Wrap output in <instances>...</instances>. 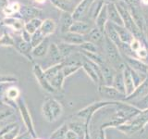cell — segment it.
Returning <instances> with one entry per match:
<instances>
[{
	"label": "cell",
	"mask_w": 148,
	"mask_h": 139,
	"mask_svg": "<svg viewBox=\"0 0 148 139\" xmlns=\"http://www.w3.org/2000/svg\"><path fill=\"white\" fill-rule=\"evenodd\" d=\"M16 139H34V137L32 136V134L29 133V132H26L24 133H22V134H20Z\"/></svg>",
	"instance_id": "cell-50"
},
{
	"label": "cell",
	"mask_w": 148,
	"mask_h": 139,
	"mask_svg": "<svg viewBox=\"0 0 148 139\" xmlns=\"http://www.w3.org/2000/svg\"><path fill=\"white\" fill-rule=\"evenodd\" d=\"M105 5L106 3L104 2V0H92L89 7V9H88L86 21H92L95 23L96 17L98 16L99 12L101 11V9L103 8Z\"/></svg>",
	"instance_id": "cell-18"
},
{
	"label": "cell",
	"mask_w": 148,
	"mask_h": 139,
	"mask_svg": "<svg viewBox=\"0 0 148 139\" xmlns=\"http://www.w3.org/2000/svg\"><path fill=\"white\" fill-rule=\"evenodd\" d=\"M100 67H101L102 74H103L104 85H112L113 79H114V76H115V74L117 72H116L108 62H105L103 65H101Z\"/></svg>",
	"instance_id": "cell-27"
},
{
	"label": "cell",
	"mask_w": 148,
	"mask_h": 139,
	"mask_svg": "<svg viewBox=\"0 0 148 139\" xmlns=\"http://www.w3.org/2000/svg\"><path fill=\"white\" fill-rule=\"evenodd\" d=\"M34 1L39 5H43L46 2V0H34Z\"/></svg>",
	"instance_id": "cell-54"
},
{
	"label": "cell",
	"mask_w": 148,
	"mask_h": 139,
	"mask_svg": "<svg viewBox=\"0 0 148 139\" xmlns=\"http://www.w3.org/2000/svg\"><path fill=\"white\" fill-rule=\"evenodd\" d=\"M117 102L118 101H108V100L94 102V103L90 104L89 106H87L85 108L79 110L76 113V116L84 120L86 126H89L91 120H92V118L94 117L95 112H97V111L100 110L101 109L106 108V107L115 106L117 104Z\"/></svg>",
	"instance_id": "cell-5"
},
{
	"label": "cell",
	"mask_w": 148,
	"mask_h": 139,
	"mask_svg": "<svg viewBox=\"0 0 148 139\" xmlns=\"http://www.w3.org/2000/svg\"><path fill=\"white\" fill-rule=\"evenodd\" d=\"M112 86L116 88L119 92L123 93L126 95L125 92V83H124V77H123V72H117L114 76L113 82H112Z\"/></svg>",
	"instance_id": "cell-35"
},
{
	"label": "cell",
	"mask_w": 148,
	"mask_h": 139,
	"mask_svg": "<svg viewBox=\"0 0 148 139\" xmlns=\"http://www.w3.org/2000/svg\"><path fill=\"white\" fill-rule=\"evenodd\" d=\"M108 21V10H106V4L103 7V8L101 9V11L99 12L98 16L96 17L95 21V25L103 32H105V27Z\"/></svg>",
	"instance_id": "cell-31"
},
{
	"label": "cell",
	"mask_w": 148,
	"mask_h": 139,
	"mask_svg": "<svg viewBox=\"0 0 148 139\" xmlns=\"http://www.w3.org/2000/svg\"><path fill=\"white\" fill-rule=\"evenodd\" d=\"M80 69H82V65H74V64L64 65L62 68V72L64 74L65 78H68L75 73L76 72H78Z\"/></svg>",
	"instance_id": "cell-41"
},
{
	"label": "cell",
	"mask_w": 148,
	"mask_h": 139,
	"mask_svg": "<svg viewBox=\"0 0 148 139\" xmlns=\"http://www.w3.org/2000/svg\"><path fill=\"white\" fill-rule=\"evenodd\" d=\"M20 96H21V91L18 87H16V86L7 87L6 92H5L3 99H2V103L6 104L7 106L8 103H12V104L17 105L16 101Z\"/></svg>",
	"instance_id": "cell-20"
},
{
	"label": "cell",
	"mask_w": 148,
	"mask_h": 139,
	"mask_svg": "<svg viewBox=\"0 0 148 139\" xmlns=\"http://www.w3.org/2000/svg\"><path fill=\"white\" fill-rule=\"evenodd\" d=\"M45 38H46V37L44 36V34H42V32L39 30H37L35 32H34V34H32V37H31V45L32 47H34V46L38 45L42 41H43Z\"/></svg>",
	"instance_id": "cell-45"
},
{
	"label": "cell",
	"mask_w": 148,
	"mask_h": 139,
	"mask_svg": "<svg viewBox=\"0 0 148 139\" xmlns=\"http://www.w3.org/2000/svg\"><path fill=\"white\" fill-rule=\"evenodd\" d=\"M1 26H6L11 29L14 32H21L24 29L25 21L18 17H5L0 22Z\"/></svg>",
	"instance_id": "cell-12"
},
{
	"label": "cell",
	"mask_w": 148,
	"mask_h": 139,
	"mask_svg": "<svg viewBox=\"0 0 148 139\" xmlns=\"http://www.w3.org/2000/svg\"><path fill=\"white\" fill-rule=\"evenodd\" d=\"M34 139H41V138H38V137H35V138H34Z\"/></svg>",
	"instance_id": "cell-59"
},
{
	"label": "cell",
	"mask_w": 148,
	"mask_h": 139,
	"mask_svg": "<svg viewBox=\"0 0 148 139\" xmlns=\"http://www.w3.org/2000/svg\"><path fill=\"white\" fill-rule=\"evenodd\" d=\"M69 129L71 131L75 132L79 136H84L85 130L87 128L85 122H80V120H74V122H71L68 123Z\"/></svg>",
	"instance_id": "cell-36"
},
{
	"label": "cell",
	"mask_w": 148,
	"mask_h": 139,
	"mask_svg": "<svg viewBox=\"0 0 148 139\" xmlns=\"http://www.w3.org/2000/svg\"><path fill=\"white\" fill-rule=\"evenodd\" d=\"M68 131H69L68 123H63L61 126H59L58 129H56L55 131L51 133L49 139H65Z\"/></svg>",
	"instance_id": "cell-39"
},
{
	"label": "cell",
	"mask_w": 148,
	"mask_h": 139,
	"mask_svg": "<svg viewBox=\"0 0 148 139\" xmlns=\"http://www.w3.org/2000/svg\"><path fill=\"white\" fill-rule=\"evenodd\" d=\"M50 3L53 5L55 8L59 9L61 12H73L76 5L72 0H49Z\"/></svg>",
	"instance_id": "cell-21"
},
{
	"label": "cell",
	"mask_w": 148,
	"mask_h": 139,
	"mask_svg": "<svg viewBox=\"0 0 148 139\" xmlns=\"http://www.w3.org/2000/svg\"><path fill=\"white\" fill-rule=\"evenodd\" d=\"M65 76L62 72V70L60 71L58 73H57L54 77H52L49 80L50 85L54 87V89L58 92V91H62L63 90V85H64V80H65Z\"/></svg>",
	"instance_id": "cell-33"
},
{
	"label": "cell",
	"mask_w": 148,
	"mask_h": 139,
	"mask_svg": "<svg viewBox=\"0 0 148 139\" xmlns=\"http://www.w3.org/2000/svg\"><path fill=\"white\" fill-rule=\"evenodd\" d=\"M102 54L111 67H112L116 72H122L124 68L126 67L123 57L119 47L116 45L112 41L109 40L106 35L105 34L104 44L102 46Z\"/></svg>",
	"instance_id": "cell-1"
},
{
	"label": "cell",
	"mask_w": 148,
	"mask_h": 139,
	"mask_svg": "<svg viewBox=\"0 0 148 139\" xmlns=\"http://www.w3.org/2000/svg\"><path fill=\"white\" fill-rule=\"evenodd\" d=\"M50 45V41H49V37H46L45 38L41 43L32 47V56L34 58H43L47 54V51Z\"/></svg>",
	"instance_id": "cell-24"
},
{
	"label": "cell",
	"mask_w": 148,
	"mask_h": 139,
	"mask_svg": "<svg viewBox=\"0 0 148 139\" xmlns=\"http://www.w3.org/2000/svg\"><path fill=\"white\" fill-rule=\"evenodd\" d=\"M104 2L106 4H109V3H117L118 0H104Z\"/></svg>",
	"instance_id": "cell-53"
},
{
	"label": "cell",
	"mask_w": 148,
	"mask_h": 139,
	"mask_svg": "<svg viewBox=\"0 0 148 139\" xmlns=\"http://www.w3.org/2000/svg\"><path fill=\"white\" fill-rule=\"evenodd\" d=\"M21 38L28 42V43H31V37H32V34H30L29 32H28L25 29H23L21 32Z\"/></svg>",
	"instance_id": "cell-47"
},
{
	"label": "cell",
	"mask_w": 148,
	"mask_h": 139,
	"mask_svg": "<svg viewBox=\"0 0 148 139\" xmlns=\"http://www.w3.org/2000/svg\"><path fill=\"white\" fill-rule=\"evenodd\" d=\"M14 37V47H15L18 52H20L22 56L34 63V57L32 56V46L31 43H28V42L23 40L21 35H13Z\"/></svg>",
	"instance_id": "cell-9"
},
{
	"label": "cell",
	"mask_w": 148,
	"mask_h": 139,
	"mask_svg": "<svg viewBox=\"0 0 148 139\" xmlns=\"http://www.w3.org/2000/svg\"><path fill=\"white\" fill-rule=\"evenodd\" d=\"M115 4H116V6H117V8L120 14V16H121L123 26L125 28H127V29L134 35V37H136V38H139V39H143V37L145 36V34H143V32H141V30L139 29L138 26L136 25L131 12L129 10L128 4L125 1H118Z\"/></svg>",
	"instance_id": "cell-3"
},
{
	"label": "cell",
	"mask_w": 148,
	"mask_h": 139,
	"mask_svg": "<svg viewBox=\"0 0 148 139\" xmlns=\"http://www.w3.org/2000/svg\"><path fill=\"white\" fill-rule=\"evenodd\" d=\"M61 40L63 42H66L68 44H71L75 45H80L86 41L84 38V35L79 34L72 32H68L66 34H61Z\"/></svg>",
	"instance_id": "cell-23"
},
{
	"label": "cell",
	"mask_w": 148,
	"mask_h": 139,
	"mask_svg": "<svg viewBox=\"0 0 148 139\" xmlns=\"http://www.w3.org/2000/svg\"><path fill=\"white\" fill-rule=\"evenodd\" d=\"M56 29H57V23L50 18L44 20L40 27V31L42 32V34H44L45 37H49L50 35H52L56 32Z\"/></svg>",
	"instance_id": "cell-30"
},
{
	"label": "cell",
	"mask_w": 148,
	"mask_h": 139,
	"mask_svg": "<svg viewBox=\"0 0 148 139\" xmlns=\"http://www.w3.org/2000/svg\"><path fill=\"white\" fill-rule=\"evenodd\" d=\"M94 25L95 24H92L90 21H82V20L74 21L71 29H69V32H76V34L82 35H85L90 32V30L94 27Z\"/></svg>",
	"instance_id": "cell-17"
},
{
	"label": "cell",
	"mask_w": 148,
	"mask_h": 139,
	"mask_svg": "<svg viewBox=\"0 0 148 139\" xmlns=\"http://www.w3.org/2000/svg\"><path fill=\"white\" fill-rule=\"evenodd\" d=\"M0 139H2V137H1V136H0Z\"/></svg>",
	"instance_id": "cell-60"
},
{
	"label": "cell",
	"mask_w": 148,
	"mask_h": 139,
	"mask_svg": "<svg viewBox=\"0 0 148 139\" xmlns=\"http://www.w3.org/2000/svg\"><path fill=\"white\" fill-rule=\"evenodd\" d=\"M46 56H47L48 58L51 60L52 65L61 63L64 60L62 55H61V53H60V51L58 47V45L55 44V43H50V45H49V48H48Z\"/></svg>",
	"instance_id": "cell-26"
},
{
	"label": "cell",
	"mask_w": 148,
	"mask_h": 139,
	"mask_svg": "<svg viewBox=\"0 0 148 139\" xmlns=\"http://www.w3.org/2000/svg\"><path fill=\"white\" fill-rule=\"evenodd\" d=\"M0 27H1V24H0Z\"/></svg>",
	"instance_id": "cell-61"
},
{
	"label": "cell",
	"mask_w": 148,
	"mask_h": 139,
	"mask_svg": "<svg viewBox=\"0 0 148 139\" xmlns=\"http://www.w3.org/2000/svg\"><path fill=\"white\" fill-rule=\"evenodd\" d=\"M21 7V4L18 2H9L8 6L3 9L2 15L5 17H14L18 13Z\"/></svg>",
	"instance_id": "cell-34"
},
{
	"label": "cell",
	"mask_w": 148,
	"mask_h": 139,
	"mask_svg": "<svg viewBox=\"0 0 148 139\" xmlns=\"http://www.w3.org/2000/svg\"><path fill=\"white\" fill-rule=\"evenodd\" d=\"M9 4V0H0V14H2L3 9Z\"/></svg>",
	"instance_id": "cell-51"
},
{
	"label": "cell",
	"mask_w": 148,
	"mask_h": 139,
	"mask_svg": "<svg viewBox=\"0 0 148 139\" xmlns=\"http://www.w3.org/2000/svg\"><path fill=\"white\" fill-rule=\"evenodd\" d=\"M123 72V77H124V83H125V92H126V96L132 95L135 90V85L132 77V73L130 71V68L126 65V67L124 68L122 71Z\"/></svg>",
	"instance_id": "cell-28"
},
{
	"label": "cell",
	"mask_w": 148,
	"mask_h": 139,
	"mask_svg": "<svg viewBox=\"0 0 148 139\" xmlns=\"http://www.w3.org/2000/svg\"><path fill=\"white\" fill-rule=\"evenodd\" d=\"M92 0H81L79 2L72 12V18L74 21H86V16L89 7Z\"/></svg>",
	"instance_id": "cell-11"
},
{
	"label": "cell",
	"mask_w": 148,
	"mask_h": 139,
	"mask_svg": "<svg viewBox=\"0 0 148 139\" xmlns=\"http://www.w3.org/2000/svg\"><path fill=\"white\" fill-rule=\"evenodd\" d=\"M58 45V47L61 53L63 58H66L69 56L72 55L73 53L75 52H79L80 50V47L79 45H71V44H68L66 42H60V43L57 44Z\"/></svg>",
	"instance_id": "cell-29"
},
{
	"label": "cell",
	"mask_w": 148,
	"mask_h": 139,
	"mask_svg": "<svg viewBox=\"0 0 148 139\" xmlns=\"http://www.w3.org/2000/svg\"><path fill=\"white\" fill-rule=\"evenodd\" d=\"M145 34L146 38L148 40V22H146V29H145Z\"/></svg>",
	"instance_id": "cell-56"
},
{
	"label": "cell",
	"mask_w": 148,
	"mask_h": 139,
	"mask_svg": "<svg viewBox=\"0 0 148 139\" xmlns=\"http://www.w3.org/2000/svg\"><path fill=\"white\" fill-rule=\"evenodd\" d=\"M32 72H34V75L37 82H38L39 85L44 91L49 93V94H54V93L57 92L54 89V87L50 85L49 81L46 79L45 75V71L39 64H37L35 62L32 63Z\"/></svg>",
	"instance_id": "cell-8"
},
{
	"label": "cell",
	"mask_w": 148,
	"mask_h": 139,
	"mask_svg": "<svg viewBox=\"0 0 148 139\" xmlns=\"http://www.w3.org/2000/svg\"><path fill=\"white\" fill-rule=\"evenodd\" d=\"M84 138V136H79V139H83Z\"/></svg>",
	"instance_id": "cell-57"
},
{
	"label": "cell",
	"mask_w": 148,
	"mask_h": 139,
	"mask_svg": "<svg viewBox=\"0 0 148 139\" xmlns=\"http://www.w3.org/2000/svg\"><path fill=\"white\" fill-rule=\"evenodd\" d=\"M14 37L8 32H4L0 37V45L1 46H14Z\"/></svg>",
	"instance_id": "cell-42"
},
{
	"label": "cell",
	"mask_w": 148,
	"mask_h": 139,
	"mask_svg": "<svg viewBox=\"0 0 148 139\" xmlns=\"http://www.w3.org/2000/svg\"><path fill=\"white\" fill-rule=\"evenodd\" d=\"M147 94H148V74L145 80L143 81L140 85L135 88V90H134L132 94L126 96L125 102H132V101L138 100L142 98V97L145 96Z\"/></svg>",
	"instance_id": "cell-15"
},
{
	"label": "cell",
	"mask_w": 148,
	"mask_h": 139,
	"mask_svg": "<svg viewBox=\"0 0 148 139\" xmlns=\"http://www.w3.org/2000/svg\"><path fill=\"white\" fill-rule=\"evenodd\" d=\"M141 5H143V6H148V0H141Z\"/></svg>",
	"instance_id": "cell-55"
},
{
	"label": "cell",
	"mask_w": 148,
	"mask_h": 139,
	"mask_svg": "<svg viewBox=\"0 0 148 139\" xmlns=\"http://www.w3.org/2000/svg\"><path fill=\"white\" fill-rule=\"evenodd\" d=\"M42 22H43V21H42L41 19H39V18L32 19V20H30V21H28L27 22H25L24 29L28 32H29L30 34H32L37 30L40 29V27L42 25Z\"/></svg>",
	"instance_id": "cell-37"
},
{
	"label": "cell",
	"mask_w": 148,
	"mask_h": 139,
	"mask_svg": "<svg viewBox=\"0 0 148 139\" xmlns=\"http://www.w3.org/2000/svg\"><path fill=\"white\" fill-rule=\"evenodd\" d=\"M84 38L86 41L92 42V43L97 45L102 49V46H103L104 40H105V32H103L95 25H94V27L90 30V32L84 35Z\"/></svg>",
	"instance_id": "cell-14"
},
{
	"label": "cell",
	"mask_w": 148,
	"mask_h": 139,
	"mask_svg": "<svg viewBox=\"0 0 148 139\" xmlns=\"http://www.w3.org/2000/svg\"><path fill=\"white\" fill-rule=\"evenodd\" d=\"M148 123V109L145 110H141V112L134 116L131 120H127L126 122L119 125L116 127L120 132L124 133L125 134H133L145 127V125Z\"/></svg>",
	"instance_id": "cell-2"
},
{
	"label": "cell",
	"mask_w": 148,
	"mask_h": 139,
	"mask_svg": "<svg viewBox=\"0 0 148 139\" xmlns=\"http://www.w3.org/2000/svg\"><path fill=\"white\" fill-rule=\"evenodd\" d=\"M65 139H79V136L75 133L71 131V130L69 129V131L67 132V134H66V137Z\"/></svg>",
	"instance_id": "cell-49"
},
{
	"label": "cell",
	"mask_w": 148,
	"mask_h": 139,
	"mask_svg": "<svg viewBox=\"0 0 148 139\" xmlns=\"http://www.w3.org/2000/svg\"><path fill=\"white\" fill-rule=\"evenodd\" d=\"M116 30H117V32L119 36L120 41L124 44H130L132 42V40L134 38V35L130 32L127 28H125L122 25H116L114 24Z\"/></svg>",
	"instance_id": "cell-32"
},
{
	"label": "cell",
	"mask_w": 148,
	"mask_h": 139,
	"mask_svg": "<svg viewBox=\"0 0 148 139\" xmlns=\"http://www.w3.org/2000/svg\"><path fill=\"white\" fill-rule=\"evenodd\" d=\"M105 34L106 35V37H108L109 40L112 41L113 43L119 48V46L121 45L122 42L120 41V39H119V36L118 34L117 30H116L114 24H113V23H111L110 21H108V23L106 24Z\"/></svg>",
	"instance_id": "cell-25"
},
{
	"label": "cell",
	"mask_w": 148,
	"mask_h": 139,
	"mask_svg": "<svg viewBox=\"0 0 148 139\" xmlns=\"http://www.w3.org/2000/svg\"><path fill=\"white\" fill-rule=\"evenodd\" d=\"M130 71H131L132 77V80H133V83H134V85H135V88L140 85L147 77L146 74H143V73H141V72H138L136 71H133V70H132L131 68H130Z\"/></svg>",
	"instance_id": "cell-43"
},
{
	"label": "cell",
	"mask_w": 148,
	"mask_h": 139,
	"mask_svg": "<svg viewBox=\"0 0 148 139\" xmlns=\"http://www.w3.org/2000/svg\"><path fill=\"white\" fill-rule=\"evenodd\" d=\"M126 2L130 7L141 8V0H126Z\"/></svg>",
	"instance_id": "cell-48"
},
{
	"label": "cell",
	"mask_w": 148,
	"mask_h": 139,
	"mask_svg": "<svg viewBox=\"0 0 148 139\" xmlns=\"http://www.w3.org/2000/svg\"><path fill=\"white\" fill-rule=\"evenodd\" d=\"M118 1H126V0H118Z\"/></svg>",
	"instance_id": "cell-58"
},
{
	"label": "cell",
	"mask_w": 148,
	"mask_h": 139,
	"mask_svg": "<svg viewBox=\"0 0 148 139\" xmlns=\"http://www.w3.org/2000/svg\"><path fill=\"white\" fill-rule=\"evenodd\" d=\"M129 7V10L131 12L132 16L133 18L134 21H135L136 25L138 26L139 29L141 30V32H143L145 34V29H146V20H145V17L143 16V14L142 12V9L141 8H133V7Z\"/></svg>",
	"instance_id": "cell-16"
},
{
	"label": "cell",
	"mask_w": 148,
	"mask_h": 139,
	"mask_svg": "<svg viewBox=\"0 0 148 139\" xmlns=\"http://www.w3.org/2000/svg\"><path fill=\"white\" fill-rule=\"evenodd\" d=\"M82 52H90V53H102V49L98 45L89 41H85L84 43L79 45Z\"/></svg>",
	"instance_id": "cell-38"
},
{
	"label": "cell",
	"mask_w": 148,
	"mask_h": 139,
	"mask_svg": "<svg viewBox=\"0 0 148 139\" xmlns=\"http://www.w3.org/2000/svg\"><path fill=\"white\" fill-rule=\"evenodd\" d=\"M20 134H21V126L17 123L15 126L11 128L10 130H8V132L0 134V136L2 137V139H16Z\"/></svg>",
	"instance_id": "cell-40"
},
{
	"label": "cell",
	"mask_w": 148,
	"mask_h": 139,
	"mask_svg": "<svg viewBox=\"0 0 148 139\" xmlns=\"http://www.w3.org/2000/svg\"><path fill=\"white\" fill-rule=\"evenodd\" d=\"M74 20L72 18V14L69 12H61L59 18V30L60 34H66L69 32V29L72 25Z\"/></svg>",
	"instance_id": "cell-22"
},
{
	"label": "cell",
	"mask_w": 148,
	"mask_h": 139,
	"mask_svg": "<svg viewBox=\"0 0 148 139\" xmlns=\"http://www.w3.org/2000/svg\"><path fill=\"white\" fill-rule=\"evenodd\" d=\"M17 79L12 76L8 75H0V83H14L16 82Z\"/></svg>",
	"instance_id": "cell-46"
},
{
	"label": "cell",
	"mask_w": 148,
	"mask_h": 139,
	"mask_svg": "<svg viewBox=\"0 0 148 139\" xmlns=\"http://www.w3.org/2000/svg\"><path fill=\"white\" fill-rule=\"evenodd\" d=\"M83 139H91V134H90V129L89 126H87L86 130H85V133H84V138Z\"/></svg>",
	"instance_id": "cell-52"
},
{
	"label": "cell",
	"mask_w": 148,
	"mask_h": 139,
	"mask_svg": "<svg viewBox=\"0 0 148 139\" xmlns=\"http://www.w3.org/2000/svg\"><path fill=\"white\" fill-rule=\"evenodd\" d=\"M106 10H108V21L116 25H122L123 26V21L121 16L117 8L115 3H109L106 4Z\"/></svg>",
	"instance_id": "cell-19"
},
{
	"label": "cell",
	"mask_w": 148,
	"mask_h": 139,
	"mask_svg": "<svg viewBox=\"0 0 148 139\" xmlns=\"http://www.w3.org/2000/svg\"><path fill=\"white\" fill-rule=\"evenodd\" d=\"M42 10L38 8H35L34 6H29V5H21L20 11L18 13V18L21 19L22 21L27 22L32 19L38 18L42 15Z\"/></svg>",
	"instance_id": "cell-10"
},
{
	"label": "cell",
	"mask_w": 148,
	"mask_h": 139,
	"mask_svg": "<svg viewBox=\"0 0 148 139\" xmlns=\"http://www.w3.org/2000/svg\"><path fill=\"white\" fill-rule=\"evenodd\" d=\"M98 93L106 100L108 101H125L126 95L119 92L112 85H98Z\"/></svg>",
	"instance_id": "cell-7"
},
{
	"label": "cell",
	"mask_w": 148,
	"mask_h": 139,
	"mask_svg": "<svg viewBox=\"0 0 148 139\" xmlns=\"http://www.w3.org/2000/svg\"><path fill=\"white\" fill-rule=\"evenodd\" d=\"M128 103L132 104L134 107H136V108L139 109L140 110H145V109H148V94L140 99L135 100V101H132V102H128Z\"/></svg>",
	"instance_id": "cell-44"
},
{
	"label": "cell",
	"mask_w": 148,
	"mask_h": 139,
	"mask_svg": "<svg viewBox=\"0 0 148 139\" xmlns=\"http://www.w3.org/2000/svg\"><path fill=\"white\" fill-rule=\"evenodd\" d=\"M123 59L127 66L133 70V71L146 74V75L148 74V65L145 64V62L141 61L140 59L132 57H127V56H124Z\"/></svg>",
	"instance_id": "cell-13"
},
{
	"label": "cell",
	"mask_w": 148,
	"mask_h": 139,
	"mask_svg": "<svg viewBox=\"0 0 148 139\" xmlns=\"http://www.w3.org/2000/svg\"><path fill=\"white\" fill-rule=\"evenodd\" d=\"M63 114V107L54 97L46 96L42 105V115L48 122H54L58 120Z\"/></svg>",
	"instance_id": "cell-4"
},
{
	"label": "cell",
	"mask_w": 148,
	"mask_h": 139,
	"mask_svg": "<svg viewBox=\"0 0 148 139\" xmlns=\"http://www.w3.org/2000/svg\"><path fill=\"white\" fill-rule=\"evenodd\" d=\"M16 103L18 105V111H20L22 122H23V123H24L27 131L32 134V136L34 138L37 137L35 128H34V120H32L30 109L27 107L24 98H23L22 96H20L17 99Z\"/></svg>",
	"instance_id": "cell-6"
}]
</instances>
